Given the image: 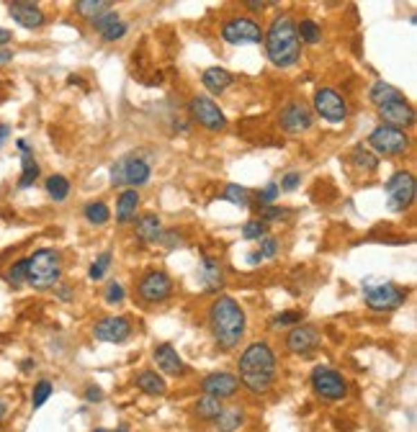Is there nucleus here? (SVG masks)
Returning a JSON list of instances; mask_svg holds the SVG:
<instances>
[{"instance_id":"obj_1","label":"nucleus","mask_w":417,"mask_h":432,"mask_svg":"<svg viewBox=\"0 0 417 432\" xmlns=\"http://www.w3.org/2000/svg\"><path fill=\"white\" fill-rule=\"evenodd\" d=\"M208 324L222 350H232L245 337V312L232 296H219L208 306Z\"/></svg>"},{"instance_id":"obj_2","label":"nucleus","mask_w":417,"mask_h":432,"mask_svg":"<svg viewBox=\"0 0 417 432\" xmlns=\"http://www.w3.org/2000/svg\"><path fill=\"white\" fill-rule=\"evenodd\" d=\"M265 52L276 67H291L299 62L301 42L296 34V21L291 16L273 18L271 28L265 34Z\"/></svg>"},{"instance_id":"obj_3","label":"nucleus","mask_w":417,"mask_h":432,"mask_svg":"<svg viewBox=\"0 0 417 432\" xmlns=\"http://www.w3.org/2000/svg\"><path fill=\"white\" fill-rule=\"evenodd\" d=\"M62 278V260L60 252L52 247H42L31 258H26V283L37 291L55 288Z\"/></svg>"},{"instance_id":"obj_4","label":"nucleus","mask_w":417,"mask_h":432,"mask_svg":"<svg viewBox=\"0 0 417 432\" xmlns=\"http://www.w3.org/2000/svg\"><path fill=\"white\" fill-rule=\"evenodd\" d=\"M152 175V168H150V162L145 157H139V154H124L121 160L114 162V168H111V186H129V188L134 190L139 186H145L147 180Z\"/></svg>"},{"instance_id":"obj_5","label":"nucleus","mask_w":417,"mask_h":432,"mask_svg":"<svg viewBox=\"0 0 417 432\" xmlns=\"http://www.w3.org/2000/svg\"><path fill=\"white\" fill-rule=\"evenodd\" d=\"M240 376H271L276 378V352L268 342H253L237 360Z\"/></svg>"},{"instance_id":"obj_6","label":"nucleus","mask_w":417,"mask_h":432,"mask_svg":"<svg viewBox=\"0 0 417 432\" xmlns=\"http://www.w3.org/2000/svg\"><path fill=\"white\" fill-rule=\"evenodd\" d=\"M312 388L325 402H340L348 394V384H345L343 373L335 368H327V366H317L312 370Z\"/></svg>"},{"instance_id":"obj_7","label":"nucleus","mask_w":417,"mask_h":432,"mask_svg":"<svg viewBox=\"0 0 417 432\" xmlns=\"http://www.w3.org/2000/svg\"><path fill=\"white\" fill-rule=\"evenodd\" d=\"M415 193H417V183L412 172L399 170L387 180V201H389L391 211H405V208L412 206Z\"/></svg>"},{"instance_id":"obj_8","label":"nucleus","mask_w":417,"mask_h":432,"mask_svg":"<svg viewBox=\"0 0 417 432\" xmlns=\"http://www.w3.org/2000/svg\"><path fill=\"white\" fill-rule=\"evenodd\" d=\"M369 144L379 154H387V157H397L409 147V136L402 132V129H394V126L381 124L376 126L371 134H369ZM376 154V157H379Z\"/></svg>"},{"instance_id":"obj_9","label":"nucleus","mask_w":417,"mask_h":432,"mask_svg":"<svg viewBox=\"0 0 417 432\" xmlns=\"http://www.w3.org/2000/svg\"><path fill=\"white\" fill-rule=\"evenodd\" d=\"M363 288H366V304H369V309H373V312H391V309H399V306L405 304V298H407V291L389 283V280H387V283H379V286L363 283Z\"/></svg>"},{"instance_id":"obj_10","label":"nucleus","mask_w":417,"mask_h":432,"mask_svg":"<svg viewBox=\"0 0 417 432\" xmlns=\"http://www.w3.org/2000/svg\"><path fill=\"white\" fill-rule=\"evenodd\" d=\"M222 39L227 44L242 46V44H260L263 42V28L258 26L250 18H229L222 24Z\"/></svg>"},{"instance_id":"obj_11","label":"nucleus","mask_w":417,"mask_h":432,"mask_svg":"<svg viewBox=\"0 0 417 432\" xmlns=\"http://www.w3.org/2000/svg\"><path fill=\"white\" fill-rule=\"evenodd\" d=\"M188 111H190V118H193L199 126L208 129V132H222V129L227 126V118H224V114H222V108H219L211 98H206V96L190 98Z\"/></svg>"},{"instance_id":"obj_12","label":"nucleus","mask_w":417,"mask_h":432,"mask_svg":"<svg viewBox=\"0 0 417 432\" xmlns=\"http://www.w3.org/2000/svg\"><path fill=\"white\" fill-rule=\"evenodd\" d=\"M314 111L330 124H340L348 116V106H345L343 96L332 88H319L314 93Z\"/></svg>"},{"instance_id":"obj_13","label":"nucleus","mask_w":417,"mask_h":432,"mask_svg":"<svg viewBox=\"0 0 417 432\" xmlns=\"http://www.w3.org/2000/svg\"><path fill=\"white\" fill-rule=\"evenodd\" d=\"M170 291L172 283L168 278V273H163V270H152L139 280V296L145 298L147 304H163L165 298L170 296Z\"/></svg>"},{"instance_id":"obj_14","label":"nucleus","mask_w":417,"mask_h":432,"mask_svg":"<svg viewBox=\"0 0 417 432\" xmlns=\"http://www.w3.org/2000/svg\"><path fill=\"white\" fill-rule=\"evenodd\" d=\"M286 348H289L294 355L309 358V355L319 348V332L314 327H309V324H296V327L286 334Z\"/></svg>"},{"instance_id":"obj_15","label":"nucleus","mask_w":417,"mask_h":432,"mask_svg":"<svg viewBox=\"0 0 417 432\" xmlns=\"http://www.w3.org/2000/svg\"><path fill=\"white\" fill-rule=\"evenodd\" d=\"M8 13L19 26L28 28V31L42 28L46 21L44 10L39 8L37 3H26V0H13V3H8Z\"/></svg>"},{"instance_id":"obj_16","label":"nucleus","mask_w":417,"mask_h":432,"mask_svg":"<svg viewBox=\"0 0 417 432\" xmlns=\"http://www.w3.org/2000/svg\"><path fill=\"white\" fill-rule=\"evenodd\" d=\"M281 126L289 134H301L312 126V114L301 100H291L281 108Z\"/></svg>"},{"instance_id":"obj_17","label":"nucleus","mask_w":417,"mask_h":432,"mask_svg":"<svg viewBox=\"0 0 417 432\" xmlns=\"http://www.w3.org/2000/svg\"><path fill=\"white\" fill-rule=\"evenodd\" d=\"M93 334H96V340L100 342H127L129 334H132V324H129L127 316H106V319H100L98 324H96V330H93Z\"/></svg>"},{"instance_id":"obj_18","label":"nucleus","mask_w":417,"mask_h":432,"mask_svg":"<svg viewBox=\"0 0 417 432\" xmlns=\"http://www.w3.org/2000/svg\"><path fill=\"white\" fill-rule=\"evenodd\" d=\"M379 116H381V124L387 126H394V129H407L412 121H415V111H412V106H409L405 98L399 100H391V103H384V106H379Z\"/></svg>"},{"instance_id":"obj_19","label":"nucleus","mask_w":417,"mask_h":432,"mask_svg":"<svg viewBox=\"0 0 417 432\" xmlns=\"http://www.w3.org/2000/svg\"><path fill=\"white\" fill-rule=\"evenodd\" d=\"M201 388H204V394L206 396H214V399H229V396L237 394V388H240V378L235 373H211L201 381Z\"/></svg>"},{"instance_id":"obj_20","label":"nucleus","mask_w":417,"mask_h":432,"mask_svg":"<svg viewBox=\"0 0 417 432\" xmlns=\"http://www.w3.org/2000/svg\"><path fill=\"white\" fill-rule=\"evenodd\" d=\"M91 24H93V28L100 34L103 42H118V39H124L127 31H129V26L121 21V18H118L116 10H109V13H103V16L93 18Z\"/></svg>"},{"instance_id":"obj_21","label":"nucleus","mask_w":417,"mask_h":432,"mask_svg":"<svg viewBox=\"0 0 417 432\" xmlns=\"http://www.w3.org/2000/svg\"><path fill=\"white\" fill-rule=\"evenodd\" d=\"M152 355H154L157 368L163 370V373H168V376H183V373H186V363H183V358L178 355V350H175L172 345H168V342L157 345Z\"/></svg>"},{"instance_id":"obj_22","label":"nucleus","mask_w":417,"mask_h":432,"mask_svg":"<svg viewBox=\"0 0 417 432\" xmlns=\"http://www.w3.org/2000/svg\"><path fill=\"white\" fill-rule=\"evenodd\" d=\"M199 280L206 291H219V288L224 286V270H222V265H219L214 258H208L206 255V258L201 260Z\"/></svg>"},{"instance_id":"obj_23","label":"nucleus","mask_w":417,"mask_h":432,"mask_svg":"<svg viewBox=\"0 0 417 432\" xmlns=\"http://www.w3.org/2000/svg\"><path fill=\"white\" fill-rule=\"evenodd\" d=\"M19 150H21V180H19V188H31L39 178V165L34 160V154L28 150V144L24 139H19Z\"/></svg>"},{"instance_id":"obj_24","label":"nucleus","mask_w":417,"mask_h":432,"mask_svg":"<svg viewBox=\"0 0 417 432\" xmlns=\"http://www.w3.org/2000/svg\"><path fill=\"white\" fill-rule=\"evenodd\" d=\"M136 208H139V193L132 188H127L121 196H118V204H116V219L118 224H129V222H134L136 219Z\"/></svg>"},{"instance_id":"obj_25","label":"nucleus","mask_w":417,"mask_h":432,"mask_svg":"<svg viewBox=\"0 0 417 432\" xmlns=\"http://www.w3.org/2000/svg\"><path fill=\"white\" fill-rule=\"evenodd\" d=\"M134 384L150 396H163L165 391H168V384H165V378L160 376L157 370H139L134 378Z\"/></svg>"},{"instance_id":"obj_26","label":"nucleus","mask_w":417,"mask_h":432,"mask_svg":"<svg viewBox=\"0 0 417 432\" xmlns=\"http://www.w3.org/2000/svg\"><path fill=\"white\" fill-rule=\"evenodd\" d=\"M201 80H204L206 90H211V93H224V90L232 85L235 78H232V72H227L224 67H208V70H204Z\"/></svg>"},{"instance_id":"obj_27","label":"nucleus","mask_w":417,"mask_h":432,"mask_svg":"<svg viewBox=\"0 0 417 432\" xmlns=\"http://www.w3.org/2000/svg\"><path fill=\"white\" fill-rule=\"evenodd\" d=\"M163 234V224H160V216L154 214H145L139 222H136V237L142 242H157Z\"/></svg>"},{"instance_id":"obj_28","label":"nucleus","mask_w":417,"mask_h":432,"mask_svg":"<svg viewBox=\"0 0 417 432\" xmlns=\"http://www.w3.org/2000/svg\"><path fill=\"white\" fill-rule=\"evenodd\" d=\"M242 422H245V412L237 409V406H232V409H222V412L214 417V427H217L219 432H235Z\"/></svg>"},{"instance_id":"obj_29","label":"nucleus","mask_w":417,"mask_h":432,"mask_svg":"<svg viewBox=\"0 0 417 432\" xmlns=\"http://www.w3.org/2000/svg\"><path fill=\"white\" fill-rule=\"evenodd\" d=\"M369 98H371V103H376V106H384V103H391V100H399L405 98L402 93H399L394 85H389V82H373L371 90H369Z\"/></svg>"},{"instance_id":"obj_30","label":"nucleus","mask_w":417,"mask_h":432,"mask_svg":"<svg viewBox=\"0 0 417 432\" xmlns=\"http://www.w3.org/2000/svg\"><path fill=\"white\" fill-rule=\"evenodd\" d=\"M75 10H78V16L93 21V18H98V16H103V13H109L111 3H109V0H78V3H75Z\"/></svg>"},{"instance_id":"obj_31","label":"nucleus","mask_w":417,"mask_h":432,"mask_svg":"<svg viewBox=\"0 0 417 432\" xmlns=\"http://www.w3.org/2000/svg\"><path fill=\"white\" fill-rule=\"evenodd\" d=\"M46 193H49L52 201L62 204L64 198L70 196V180L64 178V175H49L46 178Z\"/></svg>"},{"instance_id":"obj_32","label":"nucleus","mask_w":417,"mask_h":432,"mask_svg":"<svg viewBox=\"0 0 417 432\" xmlns=\"http://www.w3.org/2000/svg\"><path fill=\"white\" fill-rule=\"evenodd\" d=\"M82 214H85V219H88V224H96V226L106 224V222L111 219V211L103 201H93V204H88V206L82 208Z\"/></svg>"},{"instance_id":"obj_33","label":"nucleus","mask_w":417,"mask_h":432,"mask_svg":"<svg viewBox=\"0 0 417 432\" xmlns=\"http://www.w3.org/2000/svg\"><path fill=\"white\" fill-rule=\"evenodd\" d=\"M296 34H299V39L301 42H307V44H319V39H322V28H319L317 21L304 18L301 24H296Z\"/></svg>"},{"instance_id":"obj_34","label":"nucleus","mask_w":417,"mask_h":432,"mask_svg":"<svg viewBox=\"0 0 417 432\" xmlns=\"http://www.w3.org/2000/svg\"><path fill=\"white\" fill-rule=\"evenodd\" d=\"M224 406H222V402L219 399H214V396H201L199 404H196V412H199V417H204V420H208V422H214V417H217L219 412H222Z\"/></svg>"},{"instance_id":"obj_35","label":"nucleus","mask_w":417,"mask_h":432,"mask_svg":"<svg viewBox=\"0 0 417 432\" xmlns=\"http://www.w3.org/2000/svg\"><path fill=\"white\" fill-rule=\"evenodd\" d=\"M276 252H278V240L276 237H263L260 250L250 255V265H258L260 260H271V258H276Z\"/></svg>"},{"instance_id":"obj_36","label":"nucleus","mask_w":417,"mask_h":432,"mask_svg":"<svg viewBox=\"0 0 417 432\" xmlns=\"http://www.w3.org/2000/svg\"><path fill=\"white\" fill-rule=\"evenodd\" d=\"M353 162L363 172H376V168H379V157L373 152H369V150H363V147H355Z\"/></svg>"},{"instance_id":"obj_37","label":"nucleus","mask_w":417,"mask_h":432,"mask_svg":"<svg viewBox=\"0 0 417 432\" xmlns=\"http://www.w3.org/2000/svg\"><path fill=\"white\" fill-rule=\"evenodd\" d=\"M52 391H55V386H52V381H46V378H42L37 386H34V394H31V406L34 409H42V406L49 402V396H52Z\"/></svg>"},{"instance_id":"obj_38","label":"nucleus","mask_w":417,"mask_h":432,"mask_svg":"<svg viewBox=\"0 0 417 432\" xmlns=\"http://www.w3.org/2000/svg\"><path fill=\"white\" fill-rule=\"evenodd\" d=\"M224 198H227L229 204H235V206H242L245 208L250 204V190L245 186H237V183H229L227 188H224Z\"/></svg>"},{"instance_id":"obj_39","label":"nucleus","mask_w":417,"mask_h":432,"mask_svg":"<svg viewBox=\"0 0 417 432\" xmlns=\"http://www.w3.org/2000/svg\"><path fill=\"white\" fill-rule=\"evenodd\" d=\"M242 237L250 240V242L263 240V237H268V226H265V222H260V219H253V222H247V224L242 226Z\"/></svg>"},{"instance_id":"obj_40","label":"nucleus","mask_w":417,"mask_h":432,"mask_svg":"<svg viewBox=\"0 0 417 432\" xmlns=\"http://www.w3.org/2000/svg\"><path fill=\"white\" fill-rule=\"evenodd\" d=\"M301 324V312H281V314L273 316V327L281 330V327H296Z\"/></svg>"},{"instance_id":"obj_41","label":"nucleus","mask_w":417,"mask_h":432,"mask_svg":"<svg viewBox=\"0 0 417 432\" xmlns=\"http://www.w3.org/2000/svg\"><path fill=\"white\" fill-rule=\"evenodd\" d=\"M109 265H111V252H103V255H98V260L91 265V273H88V276H91L93 280H100L103 273L109 270Z\"/></svg>"},{"instance_id":"obj_42","label":"nucleus","mask_w":417,"mask_h":432,"mask_svg":"<svg viewBox=\"0 0 417 432\" xmlns=\"http://www.w3.org/2000/svg\"><path fill=\"white\" fill-rule=\"evenodd\" d=\"M124 286L121 283H116V280H111L109 286H106V294H103V298H106V304H121L124 301Z\"/></svg>"},{"instance_id":"obj_43","label":"nucleus","mask_w":417,"mask_h":432,"mask_svg":"<svg viewBox=\"0 0 417 432\" xmlns=\"http://www.w3.org/2000/svg\"><path fill=\"white\" fill-rule=\"evenodd\" d=\"M26 280V260H19L8 270V283L10 286H21Z\"/></svg>"},{"instance_id":"obj_44","label":"nucleus","mask_w":417,"mask_h":432,"mask_svg":"<svg viewBox=\"0 0 417 432\" xmlns=\"http://www.w3.org/2000/svg\"><path fill=\"white\" fill-rule=\"evenodd\" d=\"M260 222H278V219H286L289 216V211L286 208H278V206H263L260 208Z\"/></svg>"},{"instance_id":"obj_45","label":"nucleus","mask_w":417,"mask_h":432,"mask_svg":"<svg viewBox=\"0 0 417 432\" xmlns=\"http://www.w3.org/2000/svg\"><path fill=\"white\" fill-rule=\"evenodd\" d=\"M276 198H278V183H268V186L260 190V204H263V206H271Z\"/></svg>"},{"instance_id":"obj_46","label":"nucleus","mask_w":417,"mask_h":432,"mask_svg":"<svg viewBox=\"0 0 417 432\" xmlns=\"http://www.w3.org/2000/svg\"><path fill=\"white\" fill-rule=\"evenodd\" d=\"M301 183V175L299 172H286L281 180V186H278V190H296Z\"/></svg>"},{"instance_id":"obj_47","label":"nucleus","mask_w":417,"mask_h":432,"mask_svg":"<svg viewBox=\"0 0 417 432\" xmlns=\"http://www.w3.org/2000/svg\"><path fill=\"white\" fill-rule=\"evenodd\" d=\"M157 242L165 244L168 250H175V247H178V244H181L183 240H181V234H178V232H163V234H160V240H157Z\"/></svg>"},{"instance_id":"obj_48","label":"nucleus","mask_w":417,"mask_h":432,"mask_svg":"<svg viewBox=\"0 0 417 432\" xmlns=\"http://www.w3.org/2000/svg\"><path fill=\"white\" fill-rule=\"evenodd\" d=\"M100 399H103V391H100L98 386H88V388H85V402L96 404V402H100Z\"/></svg>"},{"instance_id":"obj_49","label":"nucleus","mask_w":417,"mask_h":432,"mask_svg":"<svg viewBox=\"0 0 417 432\" xmlns=\"http://www.w3.org/2000/svg\"><path fill=\"white\" fill-rule=\"evenodd\" d=\"M10 39H13V34H10L8 28H0V44H8Z\"/></svg>"},{"instance_id":"obj_50","label":"nucleus","mask_w":417,"mask_h":432,"mask_svg":"<svg viewBox=\"0 0 417 432\" xmlns=\"http://www.w3.org/2000/svg\"><path fill=\"white\" fill-rule=\"evenodd\" d=\"M8 134H10V129L6 124H0V147L6 144V139H8Z\"/></svg>"},{"instance_id":"obj_51","label":"nucleus","mask_w":417,"mask_h":432,"mask_svg":"<svg viewBox=\"0 0 417 432\" xmlns=\"http://www.w3.org/2000/svg\"><path fill=\"white\" fill-rule=\"evenodd\" d=\"M245 6H247V8H253V10H263L265 6H268V3H258V0H247Z\"/></svg>"},{"instance_id":"obj_52","label":"nucleus","mask_w":417,"mask_h":432,"mask_svg":"<svg viewBox=\"0 0 417 432\" xmlns=\"http://www.w3.org/2000/svg\"><path fill=\"white\" fill-rule=\"evenodd\" d=\"M10 57H13V52H3V49H0V62H8Z\"/></svg>"},{"instance_id":"obj_53","label":"nucleus","mask_w":417,"mask_h":432,"mask_svg":"<svg viewBox=\"0 0 417 432\" xmlns=\"http://www.w3.org/2000/svg\"><path fill=\"white\" fill-rule=\"evenodd\" d=\"M6 412H8V406H6V402H3V399H0V420H3V417H6Z\"/></svg>"},{"instance_id":"obj_54","label":"nucleus","mask_w":417,"mask_h":432,"mask_svg":"<svg viewBox=\"0 0 417 432\" xmlns=\"http://www.w3.org/2000/svg\"><path fill=\"white\" fill-rule=\"evenodd\" d=\"M93 432H109V430H103V427H98V430H93Z\"/></svg>"},{"instance_id":"obj_55","label":"nucleus","mask_w":417,"mask_h":432,"mask_svg":"<svg viewBox=\"0 0 417 432\" xmlns=\"http://www.w3.org/2000/svg\"><path fill=\"white\" fill-rule=\"evenodd\" d=\"M116 432H127V430H124V427H118V430Z\"/></svg>"}]
</instances>
